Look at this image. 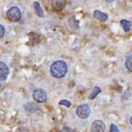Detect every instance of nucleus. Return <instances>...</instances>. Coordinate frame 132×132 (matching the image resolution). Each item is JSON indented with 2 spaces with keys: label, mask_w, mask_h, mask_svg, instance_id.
I'll list each match as a JSON object with an SVG mask.
<instances>
[{
  "label": "nucleus",
  "mask_w": 132,
  "mask_h": 132,
  "mask_svg": "<svg viewBox=\"0 0 132 132\" xmlns=\"http://www.w3.org/2000/svg\"><path fill=\"white\" fill-rule=\"evenodd\" d=\"M50 72H51L52 76H53L54 78H62L65 76L68 72V66L64 61H56L52 64L51 68H50Z\"/></svg>",
  "instance_id": "nucleus-1"
},
{
  "label": "nucleus",
  "mask_w": 132,
  "mask_h": 132,
  "mask_svg": "<svg viewBox=\"0 0 132 132\" xmlns=\"http://www.w3.org/2000/svg\"><path fill=\"white\" fill-rule=\"evenodd\" d=\"M6 18L8 20L11 22H16L21 19V11L19 7L16 6H12L6 12Z\"/></svg>",
  "instance_id": "nucleus-2"
},
{
  "label": "nucleus",
  "mask_w": 132,
  "mask_h": 132,
  "mask_svg": "<svg viewBox=\"0 0 132 132\" xmlns=\"http://www.w3.org/2000/svg\"><path fill=\"white\" fill-rule=\"evenodd\" d=\"M32 96L33 99H34V101L38 104L45 103L48 99L47 93H46L43 89H40V88H37L33 91Z\"/></svg>",
  "instance_id": "nucleus-3"
},
{
  "label": "nucleus",
  "mask_w": 132,
  "mask_h": 132,
  "mask_svg": "<svg viewBox=\"0 0 132 132\" xmlns=\"http://www.w3.org/2000/svg\"><path fill=\"white\" fill-rule=\"evenodd\" d=\"M91 114V109L87 104H82L79 105L76 108V115L78 118H82V119H86L89 118V116Z\"/></svg>",
  "instance_id": "nucleus-4"
},
{
  "label": "nucleus",
  "mask_w": 132,
  "mask_h": 132,
  "mask_svg": "<svg viewBox=\"0 0 132 132\" xmlns=\"http://www.w3.org/2000/svg\"><path fill=\"white\" fill-rule=\"evenodd\" d=\"M105 125L102 120H95L91 126V132H105Z\"/></svg>",
  "instance_id": "nucleus-5"
},
{
  "label": "nucleus",
  "mask_w": 132,
  "mask_h": 132,
  "mask_svg": "<svg viewBox=\"0 0 132 132\" xmlns=\"http://www.w3.org/2000/svg\"><path fill=\"white\" fill-rule=\"evenodd\" d=\"M8 73H9L8 66L5 62H0V82L6 80L8 76Z\"/></svg>",
  "instance_id": "nucleus-6"
},
{
  "label": "nucleus",
  "mask_w": 132,
  "mask_h": 132,
  "mask_svg": "<svg viewBox=\"0 0 132 132\" xmlns=\"http://www.w3.org/2000/svg\"><path fill=\"white\" fill-rule=\"evenodd\" d=\"M52 6L56 11H62L66 6V0H52Z\"/></svg>",
  "instance_id": "nucleus-7"
},
{
  "label": "nucleus",
  "mask_w": 132,
  "mask_h": 132,
  "mask_svg": "<svg viewBox=\"0 0 132 132\" xmlns=\"http://www.w3.org/2000/svg\"><path fill=\"white\" fill-rule=\"evenodd\" d=\"M94 18L98 19V20L102 21V22H105V21H106L107 19H108V16H107L105 13L101 12V11L95 10L94 11Z\"/></svg>",
  "instance_id": "nucleus-8"
},
{
  "label": "nucleus",
  "mask_w": 132,
  "mask_h": 132,
  "mask_svg": "<svg viewBox=\"0 0 132 132\" xmlns=\"http://www.w3.org/2000/svg\"><path fill=\"white\" fill-rule=\"evenodd\" d=\"M29 42L34 45V44L39 43L40 38H39V34H37V33H34V32H31V33H29Z\"/></svg>",
  "instance_id": "nucleus-9"
},
{
  "label": "nucleus",
  "mask_w": 132,
  "mask_h": 132,
  "mask_svg": "<svg viewBox=\"0 0 132 132\" xmlns=\"http://www.w3.org/2000/svg\"><path fill=\"white\" fill-rule=\"evenodd\" d=\"M33 6H34V9H35V11H36V13H37L38 16H40V18H42V16H43V11H42V8L40 7L39 3L37 2V1H35V2L33 3Z\"/></svg>",
  "instance_id": "nucleus-10"
},
{
  "label": "nucleus",
  "mask_w": 132,
  "mask_h": 132,
  "mask_svg": "<svg viewBox=\"0 0 132 132\" xmlns=\"http://www.w3.org/2000/svg\"><path fill=\"white\" fill-rule=\"evenodd\" d=\"M25 109L27 110L28 112H37L38 110H39V108L38 106H36L34 104L28 103L27 105H25Z\"/></svg>",
  "instance_id": "nucleus-11"
},
{
  "label": "nucleus",
  "mask_w": 132,
  "mask_h": 132,
  "mask_svg": "<svg viewBox=\"0 0 132 132\" xmlns=\"http://www.w3.org/2000/svg\"><path fill=\"white\" fill-rule=\"evenodd\" d=\"M120 24H121V27L124 30L126 31V32H128L130 30V22L127 19H122L120 21Z\"/></svg>",
  "instance_id": "nucleus-12"
},
{
  "label": "nucleus",
  "mask_w": 132,
  "mask_h": 132,
  "mask_svg": "<svg viewBox=\"0 0 132 132\" xmlns=\"http://www.w3.org/2000/svg\"><path fill=\"white\" fill-rule=\"evenodd\" d=\"M101 88L98 86L95 87V88L93 89V91H92V93L90 94V96H89V98L91 99V100H93V99H95V97L97 96V95H99V94L101 93Z\"/></svg>",
  "instance_id": "nucleus-13"
},
{
  "label": "nucleus",
  "mask_w": 132,
  "mask_h": 132,
  "mask_svg": "<svg viewBox=\"0 0 132 132\" xmlns=\"http://www.w3.org/2000/svg\"><path fill=\"white\" fill-rule=\"evenodd\" d=\"M132 55L129 54L128 57L126 58V61H125V65H126L127 69L128 70V72H132Z\"/></svg>",
  "instance_id": "nucleus-14"
},
{
  "label": "nucleus",
  "mask_w": 132,
  "mask_h": 132,
  "mask_svg": "<svg viewBox=\"0 0 132 132\" xmlns=\"http://www.w3.org/2000/svg\"><path fill=\"white\" fill-rule=\"evenodd\" d=\"M69 23H70V26L72 29H77L79 28V23L78 21L75 19V18H73V16H72L70 19H69Z\"/></svg>",
  "instance_id": "nucleus-15"
},
{
  "label": "nucleus",
  "mask_w": 132,
  "mask_h": 132,
  "mask_svg": "<svg viewBox=\"0 0 132 132\" xmlns=\"http://www.w3.org/2000/svg\"><path fill=\"white\" fill-rule=\"evenodd\" d=\"M109 132H119V128L116 126L115 124H111L109 128Z\"/></svg>",
  "instance_id": "nucleus-16"
},
{
  "label": "nucleus",
  "mask_w": 132,
  "mask_h": 132,
  "mask_svg": "<svg viewBox=\"0 0 132 132\" xmlns=\"http://www.w3.org/2000/svg\"><path fill=\"white\" fill-rule=\"evenodd\" d=\"M60 105H66L67 107H70L71 106V102L70 101H68V100H61L60 101Z\"/></svg>",
  "instance_id": "nucleus-17"
},
{
  "label": "nucleus",
  "mask_w": 132,
  "mask_h": 132,
  "mask_svg": "<svg viewBox=\"0 0 132 132\" xmlns=\"http://www.w3.org/2000/svg\"><path fill=\"white\" fill-rule=\"evenodd\" d=\"M5 33H6V29H5L4 26L0 24V39H2L5 36Z\"/></svg>",
  "instance_id": "nucleus-18"
},
{
  "label": "nucleus",
  "mask_w": 132,
  "mask_h": 132,
  "mask_svg": "<svg viewBox=\"0 0 132 132\" xmlns=\"http://www.w3.org/2000/svg\"><path fill=\"white\" fill-rule=\"evenodd\" d=\"M60 132H73V130L71 128H62Z\"/></svg>",
  "instance_id": "nucleus-19"
},
{
  "label": "nucleus",
  "mask_w": 132,
  "mask_h": 132,
  "mask_svg": "<svg viewBox=\"0 0 132 132\" xmlns=\"http://www.w3.org/2000/svg\"><path fill=\"white\" fill-rule=\"evenodd\" d=\"M105 1H106L107 3H112V2H114L115 0H105Z\"/></svg>",
  "instance_id": "nucleus-20"
},
{
  "label": "nucleus",
  "mask_w": 132,
  "mask_h": 132,
  "mask_svg": "<svg viewBox=\"0 0 132 132\" xmlns=\"http://www.w3.org/2000/svg\"><path fill=\"white\" fill-rule=\"evenodd\" d=\"M1 89H2V85L0 84V91H1Z\"/></svg>",
  "instance_id": "nucleus-21"
}]
</instances>
